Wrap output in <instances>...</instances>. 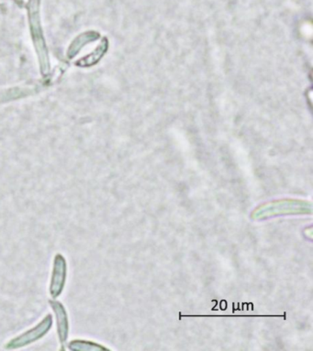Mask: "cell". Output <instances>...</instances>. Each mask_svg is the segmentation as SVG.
I'll return each instance as SVG.
<instances>
[{
	"mask_svg": "<svg viewBox=\"0 0 313 351\" xmlns=\"http://www.w3.org/2000/svg\"><path fill=\"white\" fill-rule=\"evenodd\" d=\"M53 315L51 314L45 315L42 321L34 326V328L28 329L23 334L13 337L9 342H7L5 348L9 350H18V348L27 347L32 343L39 341L50 332L51 328H53Z\"/></svg>",
	"mask_w": 313,
	"mask_h": 351,
	"instance_id": "obj_1",
	"label": "cell"
},
{
	"mask_svg": "<svg viewBox=\"0 0 313 351\" xmlns=\"http://www.w3.org/2000/svg\"><path fill=\"white\" fill-rule=\"evenodd\" d=\"M68 265L62 253H56L53 261L49 293L51 299L59 298L64 292L67 282Z\"/></svg>",
	"mask_w": 313,
	"mask_h": 351,
	"instance_id": "obj_2",
	"label": "cell"
},
{
	"mask_svg": "<svg viewBox=\"0 0 313 351\" xmlns=\"http://www.w3.org/2000/svg\"><path fill=\"white\" fill-rule=\"evenodd\" d=\"M51 310L54 311V317L56 321L57 336L60 343V350H67V340L69 337V317L68 313L64 304L56 299H50L49 300Z\"/></svg>",
	"mask_w": 313,
	"mask_h": 351,
	"instance_id": "obj_3",
	"label": "cell"
},
{
	"mask_svg": "<svg viewBox=\"0 0 313 351\" xmlns=\"http://www.w3.org/2000/svg\"><path fill=\"white\" fill-rule=\"evenodd\" d=\"M40 86H18L12 88L0 89V103L12 101L24 97L31 96L39 91Z\"/></svg>",
	"mask_w": 313,
	"mask_h": 351,
	"instance_id": "obj_4",
	"label": "cell"
},
{
	"mask_svg": "<svg viewBox=\"0 0 313 351\" xmlns=\"http://www.w3.org/2000/svg\"><path fill=\"white\" fill-rule=\"evenodd\" d=\"M100 34L94 32H85V34L80 35L73 42L71 43L69 49L67 50V57L73 59L84 46L88 45L89 43L95 42L99 39Z\"/></svg>",
	"mask_w": 313,
	"mask_h": 351,
	"instance_id": "obj_5",
	"label": "cell"
},
{
	"mask_svg": "<svg viewBox=\"0 0 313 351\" xmlns=\"http://www.w3.org/2000/svg\"><path fill=\"white\" fill-rule=\"evenodd\" d=\"M108 40L104 38L100 45L88 56L84 57L80 61L76 62V65L80 67H89L95 65L100 62V60L104 56L106 51H108Z\"/></svg>",
	"mask_w": 313,
	"mask_h": 351,
	"instance_id": "obj_6",
	"label": "cell"
},
{
	"mask_svg": "<svg viewBox=\"0 0 313 351\" xmlns=\"http://www.w3.org/2000/svg\"><path fill=\"white\" fill-rule=\"evenodd\" d=\"M67 348L71 351H102L108 350L107 348L100 344V343L85 339L71 340L67 344Z\"/></svg>",
	"mask_w": 313,
	"mask_h": 351,
	"instance_id": "obj_7",
	"label": "cell"
}]
</instances>
